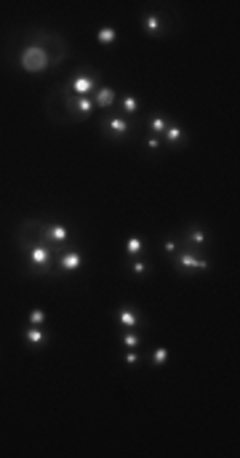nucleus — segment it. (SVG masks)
Masks as SVG:
<instances>
[{
    "label": "nucleus",
    "mask_w": 240,
    "mask_h": 458,
    "mask_svg": "<svg viewBox=\"0 0 240 458\" xmlns=\"http://www.w3.org/2000/svg\"><path fill=\"white\" fill-rule=\"evenodd\" d=\"M120 107H123V112H126V115H134V112L139 109V101H136L134 96H126V99H123V104H120Z\"/></svg>",
    "instance_id": "nucleus-19"
},
{
    "label": "nucleus",
    "mask_w": 240,
    "mask_h": 458,
    "mask_svg": "<svg viewBox=\"0 0 240 458\" xmlns=\"http://www.w3.org/2000/svg\"><path fill=\"white\" fill-rule=\"evenodd\" d=\"M96 40H99L101 45H112V43L117 40V32L112 30V27H99V32H96Z\"/></svg>",
    "instance_id": "nucleus-13"
},
{
    "label": "nucleus",
    "mask_w": 240,
    "mask_h": 458,
    "mask_svg": "<svg viewBox=\"0 0 240 458\" xmlns=\"http://www.w3.org/2000/svg\"><path fill=\"white\" fill-rule=\"evenodd\" d=\"M80 264H83V258H80V253L78 250H67L62 258H59V267H62V272H78L80 269Z\"/></svg>",
    "instance_id": "nucleus-8"
},
{
    "label": "nucleus",
    "mask_w": 240,
    "mask_h": 458,
    "mask_svg": "<svg viewBox=\"0 0 240 458\" xmlns=\"http://www.w3.org/2000/svg\"><path fill=\"white\" fill-rule=\"evenodd\" d=\"M165 360H168V349H165V347H158L152 352V362H155V365H165Z\"/></svg>",
    "instance_id": "nucleus-20"
},
{
    "label": "nucleus",
    "mask_w": 240,
    "mask_h": 458,
    "mask_svg": "<svg viewBox=\"0 0 240 458\" xmlns=\"http://www.w3.org/2000/svg\"><path fill=\"white\" fill-rule=\"evenodd\" d=\"M107 130H109V134H112L115 139L126 136V134H128V120H126V117H109V120H107Z\"/></svg>",
    "instance_id": "nucleus-9"
},
{
    "label": "nucleus",
    "mask_w": 240,
    "mask_h": 458,
    "mask_svg": "<svg viewBox=\"0 0 240 458\" xmlns=\"http://www.w3.org/2000/svg\"><path fill=\"white\" fill-rule=\"evenodd\" d=\"M94 104L96 107H112L115 104V91L112 88H96V96H94Z\"/></svg>",
    "instance_id": "nucleus-12"
},
{
    "label": "nucleus",
    "mask_w": 240,
    "mask_h": 458,
    "mask_svg": "<svg viewBox=\"0 0 240 458\" xmlns=\"http://www.w3.org/2000/svg\"><path fill=\"white\" fill-rule=\"evenodd\" d=\"M19 64H22L24 72H43V70L51 67V56L38 40H32V43H27V48L22 51Z\"/></svg>",
    "instance_id": "nucleus-1"
},
{
    "label": "nucleus",
    "mask_w": 240,
    "mask_h": 458,
    "mask_svg": "<svg viewBox=\"0 0 240 458\" xmlns=\"http://www.w3.org/2000/svg\"><path fill=\"white\" fill-rule=\"evenodd\" d=\"M43 322H45V312L43 309H32L30 312V325H38V328H43Z\"/></svg>",
    "instance_id": "nucleus-21"
},
{
    "label": "nucleus",
    "mask_w": 240,
    "mask_h": 458,
    "mask_svg": "<svg viewBox=\"0 0 240 458\" xmlns=\"http://www.w3.org/2000/svg\"><path fill=\"white\" fill-rule=\"evenodd\" d=\"M117 320L126 325V328H134L136 322H139V317H136V312L134 309H128V306H123V309L117 312Z\"/></svg>",
    "instance_id": "nucleus-15"
},
{
    "label": "nucleus",
    "mask_w": 240,
    "mask_h": 458,
    "mask_svg": "<svg viewBox=\"0 0 240 458\" xmlns=\"http://www.w3.org/2000/svg\"><path fill=\"white\" fill-rule=\"evenodd\" d=\"M179 269L182 272H192V269H208V261L206 258H200L195 250H182L179 253Z\"/></svg>",
    "instance_id": "nucleus-4"
},
{
    "label": "nucleus",
    "mask_w": 240,
    "mask_h": 458,
    "mask_svg": "<svg viewBox=\"0 0 240 458\" xmlns=\"http://www.w3.org/2000/svg\"><path fill=\"white\" fill-rule=\"evenodd\" d=\"M150 128L155 130V134H163V130L168 128V120H165L163 115H155V117L150 120Z\"/></svg>",
    "instance_id": "nucleus-17"
},
{
    "label": "nucleus",
    "mask_w": 240,
    "mask_h": 458,
    "mask_svg": "<svg viewBox=\"0 0 240 458\" xmlns=\"http://www.w3.org/2000/svg\"><path fill=\"white\" fill-rule=\"evenodd\" d=\"M70 232L67 227H62V224H51V227H45V245H62V242H67Z\"/></svg>",
    "instance_id": "nucleus-6"
},
{
    "label": "nucleus",
    "mask_w": 240,
    "mask_h": 458,
    "mask_svg": "<svg viewBox=\"0 0 240 458\" xmlns=\"http://www.w3.org/2000/svg\"><path fill=\"white\" fill-rule=\"evenodd\" d=\"M163 250H165V253H168V256H173V253H176V250H179V245H176V242H173V240H165Z\"/></svg>",
    "instance_id": "nucleus-24"
},
{
    "label": "nucleus",
    "mask_w": 240,
    "mask_h": 458,
    "mask_svg": "<svg viewBox=\"0 0 240 458\" xmlns=\"http://www.w3.org/2000/svg\"><path fill=\"white\" fill-rule=\"evenodd\" d=\"M16 242H19L24 250H30L35 245H45V224L43 221H35V219L22 221L19 232H16Z\"/></svg>",
    "instance_id": "nucleus-2"
},
{
    "label": "nucleus",
    "mask_w": 240,
    "mask_h": 458,
    "mask_svg": "<svg viewBox=\"0 0 240 458\" xmlns=\"http://www.w3.org/2000/svg\"><path fill=\"white\" fill-rule=\"evenodd\" d=\"M142 27H144L147 35H160L163 32V24H160V16L158 14H147L142 19Z\"/></svg>",
    "instance_id": "nucleus-10"
},
{
    "label": "nucleus",
    "mask_w": 240,
    "mask_h": 458,
    "mask_svg": "<svg viewBox=\"0 0 240 458\" xmlns=\"http://www.w3.org/2000/svg\"><path fill=\"white\" fill-rule=\"evenodd\" d=\"M126 250H128V256H139L142 250H144V242L139 237H128L126 240Z\"/></svg>",
    "instance_id": "nucleus-16"
},
{
    "label": "nucleus",
    "mask_w": 240,
    "mask_h": 458,
    "mask_svg": "<svg viewBox=\"0 0 240 458\" xmlns=\"http://www.w3.org/2000/svg\"><path fill=\"white\" fill-rule=\"evenodd\" d=\"M123 360H126V365H136V362H139V354H136L134 349H128Z\"/></svg>",
    "instance_id": "nucleus-23"
},
{
    "label": "nucleus",
    "mask_w": 240,
    "mask_h": 458,
    "mask_svg": "<svg viewBox=\"0 0 240 458\" xmlns=\"http://www.w3.org/2000/svg\"><path fill=\"white\" fill-rule=\"evenodd\" d=\"M163 136H165V142H168V144H182V139H184V130H182L179 125H173V123H171L168 128L163 130Z\"/></svg>",
    "instance_id": "nucleus-14"
},
{
    "label": "nucleus",
    "mask_w": 240,
    "mask_h": 458,
    "mask_svg": "<svg viewBox=\"0 0 240 458\" xmlns=\"http://www.w3.org/2000/svg\"><path fill=\"white\" fill-rule=\"evenodd\" d=\"M24 339H27V344H32V347H43V344L48 341L43 328H38V325H30V328L24 331Z\"/></svg>",
    "instance_id": "nucleus-11"
},
{
    "label": "nucleus",
    "mask_w": 240,
    "mask_h": 458,
    "mask_svg": "<svg viewBox=\"0 0 240 458\" xmlns=\"http://www.w3.org/2000/svg\"><path fill=\"white\" fill-rule=\"evenodd\" d=\"M147 147H150V149H158V147H160V142L152 136V139H147Z\"/></svg>",
    "instance_id": "nucleus-25"
},
{
    "label": "nucleus",
    "mask_w": 240,
    "mask_h": 458,
    "mask_svg": "<svg viewBox=\"0 0 240 458\" xmlns=\"http://www.w3.org/2000/svg\"><path fill=\"white\" fill-rule=\"evenodd\" d=\"M147 267H150V264H147V261H134V267H131V272H134V275H139V277H142V275H144V272H147Z\"/></svg>",
    "instance_id": "nucleus-22"
},
{
    "label": "nucleus",
    "mask_w": 240,
    "mask_h": 458,
    "mask_svg": "<svg viewBox=\"0 0 240 458\" xmlns=\"http://www.w3.org/2000/svg\"><path fill=\"white\" fill-rule=\"evenodd\" d=\"M123 347L126 349H136V347H139V336H136L134 331H126L123 333Z\"/></svg>",
    "instance_id": "nucleus-18"
},
{
    "label": "nucleus",
    "mask_w": 240,
    "mask_h": 458,
    "mask_svg": "<svg viewBox=\"0 0 240 458\" xmlns=\"http://www.w3.org/2000/svg\"><path fill=\"white\" fill-rule=\"evenodd\" d=\"M70 88L78 93V96H88L91 91H96L99 86H96V78L94 75H75L72 78V83H70Z\"/></svg>",
    "instance_id": "nucleus-5"
},
{
    "label": "nucleus",
    "mask_w": 240,
    "mask_h": 458,
    "mask_svg": "<svg viewBox=\"0 0 240 458\" xmlns=\"http://www.w3.org/2000/svg\"><path fill=\"white\" fill-rule=\"evenodd\" d=\"M184 245H187L184 250H190V248L198 250V248L206 245V235H203V229H200V227H190L187 235H184Z\"/></svg>",
    "instance_id": "nucleus-7"
},
{
    "label": "nucleus",
    "mask_w": 240,
    "mask_h": 458,
    "mask_svg": "<svg viewBox=\"0 0 240 458\" xmlns=\"http://www.w3.org/2000/svg\"><path fill=\"white\" fill-rule=\"evenodd\" d=\"M27 253H30V264L35 272H48L51 269V248L48 245H35Z\"/></svg>",
    "instance_id": "nucleus-3"
}]
</instances>
